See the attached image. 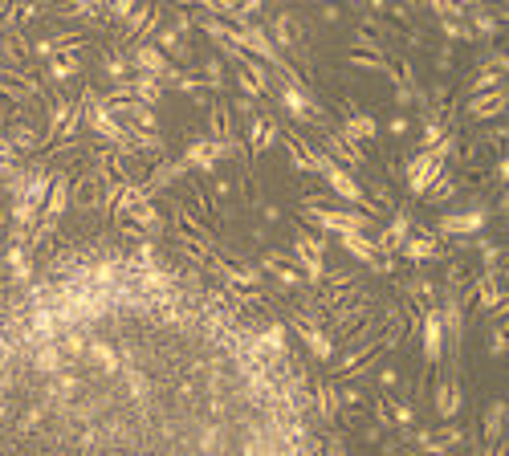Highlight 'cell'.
Returning a JSON list of instances; mask_svg holds the SVG:
<instances>
[{
	"mask_svg": "<svg viewBox=\"0 0 509 456\" xmlns=\"http://www.w3.org/2000/svg\"><path fill=\"white\" fill-rule=\"evenodd\" d=\"M339 391L334 387H318V408H322V420H334L339 415Z\"/></svg>",
	"mask_w": 509,
	"mask_h": 456,
	"instance_id": "cell-13",
	"label": "cell"
},
{
	"mask_svg": "<svg viewBox=\"0 0 509 456\" xmlns=\"http://www.w3.org/2000/svg\"><path fill=\"white\" fill-rule=\"evenodd\" d=\"M501 106H505L501 90H485V94H477V98H468V114H497Z\"/></svg>",
	"mask_w": 509,
	"mask_h": 456,
	"instance_id": "cell-8",
	"label": "cell"
},
{
	"mask_svg": "<svg viewBox=\"0 0 509 456\" xmlns=\"http://www.w3.org/2000/svg\"><path fill=\"white\" fill-rule=\"evenodd\" d=\"M282 98H285V106H289L294 114H306V94H302L297 86H289V90H285Z\"/></svg>",
	"mask_w": 509,
	"mask_h": 456,
	"instance_id": "cell-18",
	"label": "cell"
},
{
	"mask_svg": "<svg viewBox=\"0 0 509 456\" xmlns=\"http://www.w3.org/2000/svg\"><path fill=\"white\" fill-rule=\"evenodd\" d=\"M375 130H379V127H375V118H371V114H367V118L359 114V118H351V123H346V130H342V135H346V139H354V142H359V139H371Z\"/></svg>",
	"mask_w": 509,
	"mask_h": 456,
	"instance_id": "cell-12",
	"label": "cell"
},
{
	"mask_svg": "<svg viewBox=\"0 0 509 456\" xmlns=\"http://www.w3.org/2000/svg\"><path fill=\"white\" fill-rule=\"evenodd\" d=\"M440 338H444L440 310H432V314L424 318V358H428V363H440Z\"/></svg>",
	"mask_w": 509,
	"mask_h": 456,
	"instance_id": "cell-5",
	"label": "cell"
},
{
	"mask_svg": "<svg viewBox=\"0 0 509 456\" xmlns=\"http://www.w3.org/2000/svg\"><path fill=\"white\" fill-rule=\"evenodd\" d=\"M432 253H436L432 241H403V256H411V261H428Z\"/></svg>",
	"mask_w": 509,
	"mask_h": 456,
	"instance_id": "cell-16",
	"label": "cell"
},
{
	"mask_svg": "<svg viewBox=\"0 0 509 456\" xmlns=\"http://www.w3.org/2000/svg\"><path fill=\"white\" fill-rule=\"evenodd\" d=\"M273 135H277V130H273V127H265V123H253V127H249V139H253V151H265L269 142H273Z\"/></svg>",
	"mask_w": 509,
	"mask_h": 456,
	"instance_id": "cell-15",
	"label": "cell"
},
{
	"mask_svg": "<svg viewBox=\"0 0 509 456\" xmlns=\"http://www.w3.org/2000/svg\"><path fill=\"white\" fill-rule=\"evenodd\" d=\"M73 70H78V57H57L53 66H49V73H53L57 82H61V78H70Z\"/></svg>",
	"mask_w": 509,
	"mask_h": 456,
	"instance_id": "cell-17",
	"label": "cell"
},
{
	"mask_svg": "<svg viewBox=\"0 0 509 456\" xmlns=\"http://www.w3.org/2000/svg\"><path fill=\"white\" fill-rule=\"evenodd\" d=\"M391 420L403 428V424H411V420H416V412H411L408 403H391Z\"/></svg>",
	"mask_w": 509,
	"mask_h": 456,
	"instance_id": "cell-19",
	"label": "cell"
},
{
	"mask_svg": "<svg viewBox=\"0 0 509 456\" xmlns=\"http://www.w3.org/2000/svg\"><path fill=\"white\" fill-rule=\"evenodd\" d=\"M436 408H440V415H444V420H448V415H456V408H461V391H456V383H444V387H440Z\"/></svg>",
	"mask_w": 509,
	"mask_h": 456,
	"instance_id": "cell-11",
	"label": "cell"
},
{
	"mask_svg": "<svg viewBox=\"0 0 509 456\" xmlns=\"http://www.w3.org/2000/svg\"><path fill=\"white\" fill-rule=\"evenodd\" d=\"M387 130H391V135H408V118H399V114H396V118H391V127H387Z\"/></svg>",
	"mask_w": 509,
	"mask_h": 456,
	"instance_id": "cell-24",
	"label": "cell"
},
{
	"mask_svg": "<svg viewBox=\"0 0 509 456\" xmlns=\"http://www.w3.org/2000/svg\"><path fill=\"white\" fill-rule=\"evenodd\" d=\"M237 86H241V90L249 94V98H257V94H261V86H257V82H249L245 73H237Z\"/></svg>",
	"mask_w": 509,
	"mask_h": 456,
	"instance_id": "cell-22",
	"label": "cell"
},
{
	"mask_svg": "<svg viewBox=\"0 0 509 456\" xmlns=\"http://www.w3.org/2000/svg\"><path fill=\"white\" fill-rule=\"evenodd\" d=\"M86 358H90L102 375H118V370H123L118 346H114L110 338H98V334H90V342H86Z\"/></svg>",
	"mask_w": 509,
	"mask_h": 456,
	"instance_id": "cell-1",
	"label": "cell"
},
{
	"mask_svg": "<svg viewBox=\"0 0 509 456\" xmlns=\"http://www.w3.org/2000/svg\"><path fill=\"white\" fill-rule=\"evenodd\" d=\"M135 66H139L143 78H159V73H168L163 53H159V49H151V45H139V49H135Z\"/></svg>",
	"mask_w": 509,
	"mask_h": 456,
	"instance_id": "cell-6",
	"label": "cell"
},
{
	"mask_svg": "<svg viewBox=\"0 0 509 456\" xmlns=\"http://www.w3.org/2000/svg\"><path fill=\"white\" fill-rule=\"evenodd\" d=\"M322 175H326V184L334 187V192H339L346 204H367V200H363V192H359V184H354V180H351L342 167H334V163H330ZM367 212H379V208H375V204H367Z\"/></svg>",
	"mask_w": 509,
	"mask_h": 456,
	"instance_id": "cell-3",
	"label": "cell"
},
{
	"mask_svg": "<svg viewBox=\"0 0 509 456\" xmlns=\"http://www.w3.org/2000/svg\"><path fill=\"white\" fill-rule=\"evenodd\" d=\"M127 57H110V61H106V73H110V78H123V73H127Z\"/></svg>",
	"mask_w": 509,
	"mask_h": 456,
	"instance_id": "cell-20",
	"label": "cell"
},
{
	"mask_svg": "<svg viewBox=\"0 0 509 456\" xmlns=\"http://www.w3.org/2000/svg\"><path fill=\"white\" fill-rule=\"evenodd\" d=\"M297 334L310 342V351H314L318 358H334V342L326 338V334H322L318 326H297Z\"/></svg>",
	"mask_w": 509,
	"mask_h": 456,
	"instance_id": "cell-7",
	"label": "cell"
},
{
	"mask_svg": "<svg viewBox=\"0 0 509 456\" xmlns=\"http://www.w3.org/2000/svg\"><path fill=\"white\" fill-rule=\"evenodd\" d=\"M342 244H346V253H354L359 261H375V244H371L363 232H346V237H342Z\"/></svg>",
	"mask_w": 509,
	"mask_h": 456,
	"instance_id": "cell-10",
	"label": "cell"
},
{
	"mask_svg": "<svg viewBox=\"0 0 509 456\" xmlns=\"http://www.w3.org/2000/svg\"><path fill=\"white\" fill-rule=\"evenodd\" d=\"M379 383H383V387H396V383H399V370H391V367H387V370L379 375Z\"/></svg>",
	"mask_w": 509,
	"mask_h": 456,
	"instance_id": "cell-23",
	"label": "cell"
},
{
	"mask_svg": "<svg viewBox=\"0 0 509 456\" xmlns=\"http://www.w3.org/2000/svg\"><path fill=\"white\" fill-rule=\"evenodd\" d=\"M473 86H477V90H481V94H485V90H493V86H497V70L481 73V78H477V82H473Z\"/></svg>",
	"mask_w": 509,
	"mask_h": 456,
	"instance_id": "cell-21",
	"label": "cell"
},
{
	"mask_svg": "<svg viewBox=\"0 0 509 456\" xmlns=\"http://www.w3.org/2000/svg\"><path fill=\"white\" fill-rule=\"evenodd\" d=\"M501 420H505V403H493V408H489V420H485V436H489V440H497V436H501Z\"/></svg>",
	"mask_w": 509,
	"mask_h": 456,
	"instance_id": "cell-14",
	"label": "cell"
},
{
	"mask_svg": "<svg viewBox=\"0 0 509 456\" xmlns=\"http://www.w3.org/2000/svg\"><path fill=\"white\" fill-rule=\"evenodd\" d=\"M25 358H29V370H33L37 379H53L57 370H66V358H61V351H57V342L53 346H33Z\"/></svg>",
	"mask_w": 509,
	"mask_h": 456,
	"instance_id": "cell-2",
	"label": "cell"
},
{
	"mask_svg": "<svg viewBox=\"0 0 509 456\" xmlns=\"http://www.w3.org/2000/svg\"><path fill=\"white\" fill-rule=\"evenodd\" d=\"M86 342H90V334L78 330V326H70V330L57 334V351H61V358H66V367L78 363V358H86Z\"/></svg>",
	"mask_w": 509,
	"mask_h": 456,
	"instance_id": "cell-4",
	"label": "cell"
},
{
	"mask_svg": "<svg viewBox=\"0 0 509 456\" xmlns=\"http://www.w3.org/2000/svg\"><path fill=\"white\" fill-rule=\"evenodd\" d=\"M322 139H326V151H330V155H339L342 163H351V167H359V151H354V147H346V142H342V135H334V130H326Z\"/></svg>",
	"mask_w": 509,
	"mask_h": 456,
	"instance_id": "cell-9",
	"label": "cell"
}]
</instances>
